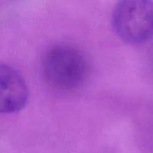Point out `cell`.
I'll use <instances>...</instances> for the list:
<instances>
[{
	"label": "cell",
	"instance_id": "obj_3",
	"mask_svg": "<svg viewBox=\"0 0 153 153\" xmlns=\"http://www.w3.org/2000/svg\"><path fill=\"white\" fill-rule=\"evenodd\" d=\"M28 96L27 84L20 73L10 65L0 64V114L23 109Z\"/></svg>",
	"mask_w": 153,
	"mask_h": 153
},
{
	"label": "cell",
	"instance_id": "obj_1",
	"mask_svg": "<svg viewBox=\"0 0 153 153\" xmlns=\"http://www.w3.org/2000/svg\"><path fill=\"white\" fill-rule=\"evenodd\" d=\"M42 73L47 83L61 91H74L86 82L89 64L77 48L67 45L52 46L42 59Z\"/></svg>",
	"mask_w": 153,
	"mask_h": 153
},
{
	"label": "cell",
	"instance_id": "obj_2",
	"mask_svg": "<svg viewBox=\"0 0 153 153\" xmlns=\"http://www.w3.org/2000/svg\"><path fill=\"white\" fill-rule=\"evenodd\" d=\"M112 25L125 42L139 44L153 37L152 0H119L112 14Z\"/></svg>",
	"mask_w": 153,
	"mask_h": 153
}]
</instances>
